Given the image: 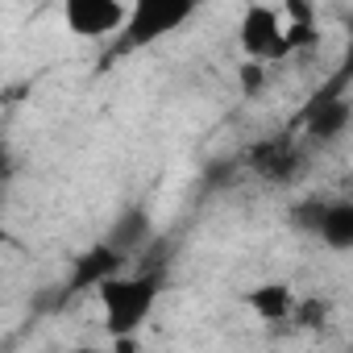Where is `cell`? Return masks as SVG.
<instances>
[{
  "label": "cell",
  "mask_w": 353,
  "mask_h": 353,
  "mask_svg": "<svg viewBox=\"0 0 353 353\" xmlns=\"http://www.w3.org/2000/svg\"><path fill=\"white\" fill-rule=\"evenodd\" d=\"M320 245H328L332 254H345L353 250V200L336 196V200H324L320 208V221H316V233H312Z\"/></svg>",
  "instance_id": "cell-8"
},
{
  "label": "cell",
  "mask_w": 353,
  "mask_h": 353,
  "mask_svg": "<svg viewBox=\"0 0 353 353\" xmlns=\"http://www.w3.org/2000/svg\"><path fill=\"white\" fill-rule=\"evenodd\" d=\"M150 237H154V221H150V212L141 208V204H133V208H125L117 221H112V229H108V245L117 250V254H125V258H133L137 250H145L150 245Z\"/></svg>",
  "instance_id": "cell-11"
},
{
  "label": "cell",
  "mask_w": 353,
  "mask_h": 353,
  "mask_svg": "<svg viewBox=\"0 0 353 353\" xmlns=\"http://www.w3.org/2000/svg\"><path fill=\"white\" fill-rule=\"evenodd\" d=\"M250 166L266 183H295L303 170V150L291 137H266L250 150Z\"/></svg>",
  "instance_id": "cell-6"
},
{
  "label": "cell",
  "mask_w": 353,
  "mask_h": 353,
  "mask_svg": "<svg viewBox=\"0 0 353 353\" xmlns=\"http://www.w3.org/2000/svg\"><path fill=\"white\" fill-rule=\"evenodd\" d=\"M299 121H303V133H307L316 145L341 141V137L349 133V121H353V108H349V96H345L341 79H336L328 92H320V96L312 100V108H307Z\"/></svg>",
  "instance_id": "cell-5"
},
{
  "label": "cell",
  "mask_w": 353,
  "mask_h": 353,
  "mask_svg": "<svg viewBox=\"0 0 353 353\" xmlns=\"http://www.w3.org/2000/svg\"><path fill=\"white\" fill-rule=\"evenodd\" d=\"M125 254H117L108 241H100L96 250H88V254H79L75 258V270H71V279H67V295H75V291H96V283H104L108 274H117V270H125Z\"/></svg>",
  "instance_id": "cell-7"
},
{
  "label": "cell",
  "mask_w": 353,
  "mask_h": 353,
  "mask_svg": "<svg viewBox=\"0 0 353 353\" xmlns=\"http://www.w3.org/2000/svg\"><path fill=\"white\" fill-rule=\"evenodd\" d=\"M241 92H262V83H266V63H250V59H241Z\"/></svg>",
  "instance_id": "cell-13"
},
{
  "label": "cell",
  "mask_w": 353,
  "mask_h": 353,
  "mask_svg": "<svg viewBox=\"0 0 353 353\" xmlns=\"http://www.w3.org/2000/svg\"><path fill=\"white\" fill-rule=\"evenodd\" d=\"M166 291V270L141 266V270H117L104 283H96V303H100V324L117 341V349H129L145 320L154 316L158 299Z\"/></svg>",
  "instance_id": "cell-1"
},
{
  "label": "cell",
  "mask_w": 353,
  "mask_h": 353,
  "mask_svg": "<svg viewBox=\"0 0 353 353\" xmlns=\"http://www.w3.org/2000/svg\"><path fill=\"white\" fill-rule=\"evenodd\" d=\"M59 9L67 34L83 42H108L125 21V0H59Z\"/></svg>",
  "instance_id": "cell-4"
},
{
  "label": "cell",
  "mask_w": 353,
  "mask_h": 353,
  "mask_svg": "<svg viewBox=\"0 0 353 353\" xmlns=\"http://www.w3.org/2000/svg\"><path fill=\"white\" fill-rule=\"evenodd\" d=\"M200 9H204V0H125V21L108 38L104 67H112L121 59H133L141 50L162 46L166 38L188 30L200 17Z\"/></svg>",
  "instance_id": "cell-2"
},
{
  "label": "cell",
  "mask_w": 353,
  "mask_h": 353,
  "mask_svg": "<svg viewBox=\"0 0 353 353\" xmlns=\"http://www.w3.org/2000/svg\"><path fill=\"white\" fill-rule=\"evenodd\" d=\"M328 320H332V303L320 299V295H303V299H295V312H291L287 324H299V328H324Z\"/></svg>",
  "instance_id": "cell-12"
},
{
  "label": "cell",
  "mask_w": 353,
  "mask_h": 353,
  "mask_svg": "<svg viewBox=\"0 0 353 353\" xmlns=\"http://www.w3.org/2000/svg\"><path fill=\"white\" fill-rule=\"evenodd\" d=\"M237 50L250 63H279L287 59V34H283V13L279 5H266V0H254V5L241 9L237 21Z\"/></svg>",
  "instance_id": "cell-3"
},
{
  "label": "cell",
  "mask_w": 353,
  "mask_h": 353,
  "mask_svg": "<svg viewBox=\"0 0 353 353\" xmlns=\"http://www.w3.org/2000/svg\"><path fill=\"white\" fill-rule=\"evenodd\" d=\"M295 287L291 283H283V279H270V283H258L250 295H245V303H250V312L262 320V324H287L291 320V312H295Z\"/></svg>",
  "instance_id": "cell-9"
},
{
  "label": "cell",
  "mask_w": 353,
  "mask_h": 353,
  "mask_svg": "<svg viewBox=\"0 0 353 353\" xmlns=\"http://www.w3.org/2000/svg\"><path fill=\"white\" fill-rule=\"evenodd\" d=\"M9 166H13V162H9V150L0 145V179H5V174H9Z\"/></svg>",
  "instance_id": "cell-14"
},
{
  "label": "cell",
  "mask_w": 353,
  "mask_h": 353,
  "mask_svg": "<svg viewBox=\"0 0 353 353\" xmlns=\"http://www.w3.org/2000/svg\"><path fill=\"white\" fill-rule=\"evenodd\" d=\"M279 13H283V34H287V54L312 50L320 42V21H316L312 0H283Z\"/></svg>",
  "instance_id": "cell-10"
}]
</instances>
